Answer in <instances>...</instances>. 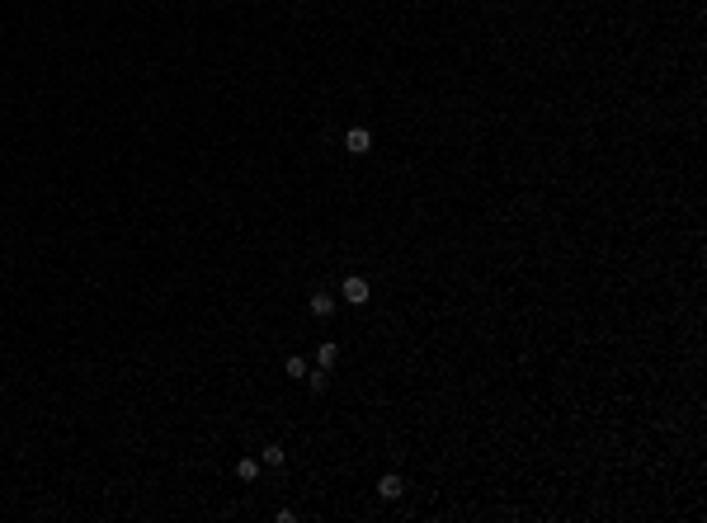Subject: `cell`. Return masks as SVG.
Masks as SVG:
<instances>
[{
	"label": "cell",
	"instance_id": "obj_1",
	"mask_svg": "<svg viewBox=\"0 0 707 523\" xmlns=\"http://www.w3.org/2000/svg\"><path fill=\"white\" fill-rule=\"evenodd\" d=\"M340 297L349 302V307H364L368 297H373V288H368V278H359V274H349V278H344V288H340Z\"/></svg>",
	"mask_w": 707,
	"mask_h": 523
},
{
	"label": "cell",
	"instance_id": "obj_2",
	"mask_svg": "<svg viewBox=\"0 0 707 523\" xmlns=\"http://www.w3.org/2000/svg\"><path fill=\"white\" fill-rule=\"evenodd\" d=\"M377 495H382V500H401V495H406V481H401V476H392V471H387V476H382V481H377Z\"/></svg>",
	"mask_w": 707,
	"mask_h": 523
},
{
	"label": "cell",
	"instance_id": "obj_3",
	"mask_svg": "<svg viewBox=\"0 0 707 523\" xmlns=\"http://www.w3.org/2000/svg\"><path fill=\"white\" fill-rule=\"evenodd\" d=\"M307 307H312V316H321V321H326V316H335V292H312V302H307Z\"/></svg>",
	"mask_w": 707,
	"mask_h": 523
},
{
	"label": "cell",
	"instance_id": "obj_4",
	"mask_svg": "<svg viewBox=\"0 0 707 523\" xmlns=\"http://www.w3.org/2000/svg\"><path fill=\"white\" fill-rule=\"evenodd\" d=\"M344 146H349L354 156H364L368 146H373V132H368V128H354V132H349V137H344Z\"/></svg>",
	"mask_w": 707,
	"mask_h": 523
},
{
	"label": "cell",
	"instance_id": "obj_5",
	"mask_svg": "<svg viewBox=\"0 0 707 523\" xmlns=\"http://www.w3.org/2000/svg\"><path fill=\"white\" fill-rule=\"evenodd\" d=\"M316 363H321V368H335V363H340V344L326 340L321 349H316Z\"/></svg>",
	"mask_w": 707,
	"mask_h": 523
},
{
	"label": "cell",
	"instance_id": "obj_6",
	"mask_svg": "<svg viewBox=\"0 0 707 523\" xmlns=\"http://www.w3.org/2000/svg\"><path fill=\"white\" fill-rule=\"evenodd\" d=\"M236 476L241 481H260V457H241L236 462Z\"/></svg>",
	"mask_w": 707,
	"mask_h": 523
},
{
	"label": "cell",
	"instance_id": "obj_7",
	"mask_svg": "<svg viewBox=\"0 0 707 523\" xmlns=\"http://www.w3.org/2000/svg\"><path fill=\"white\" fill-rule=\"evenodd\" d=\"M307 387H312V392H326V387H330V368H316V372L307 368Z\"/></svg>",
	"mask_w": 707,
	"mask_h": 523
},
{
	"label": "cell",
	"instance_id": "obj_8",
	"mask_svg": "<svg viewBox=\"0 0 707 523\" xmlns=\"http://www.w3.org/2000/svg\"><path fill=\"white\" fill-rule=\"evenodd\" d=\"M283 462H288L283 444H269V448H264V467H283Z\"/></svg>",
	"mask_w": 707,
	"mask_h": 523
},
{
	"label": "cell",
	"instance_id": "obj_9",
	"mask_svg": "<svg viewBox=\"0 0 707 523\" xmlns=\"http://www.w3.org/2000/svg\"><path fill=\"white\" fill-rule=\"evenodd\" d=\"M283 372H288V377H297V382H302V377H307V359H302V354H292L288 363H283Z\"/></svg>",
	"mask_w": 707,
	"mask_h": 523
}]
</instances>
